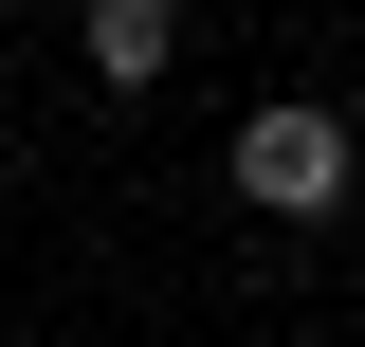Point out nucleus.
<instances>
[{"label": "nucleus", "mask_w": 365, "mask_h": 347, "mask_svg": "<svg viewBox=\"0 0 365 347\" xmlns=\"http://www.w3.org/2000/svg\"><path fill=\"white\" fill-rule=\"evenodd\" d=\"M237 201L256 219H329L347 201V129H329V110H256V129H237Z\"/></svg>", "instance_id": "nucleus-1"}, {"label": "nucleus", "mask_w": 365, "mask_h": 347, "mask_svg": "<svg viewBox=\"0 0 365 347\" xmlns=\"http://www.w3.org/2000/svg\"><path fill=\"white\" fill-rule=\"evenodd\" d=\"M73 37H91V74H110V91H146V74H165V37H182V0H91Z\"/></svg>", "instance_id": "nucleus-2"}]
</instances>
